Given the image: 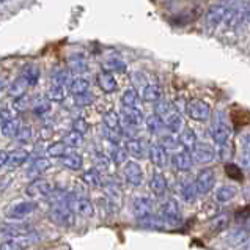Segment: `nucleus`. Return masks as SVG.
I'll list each match as a JSON object with an SVG mask.
<instances>
[{
	"label": "nucleus",
	"mask_w": 250,
	"mask_h": 250,
	"mask_svg": "<svg viewBox=\"0 0 250 250\" xmlns=\"http://www.w3.org/2000/svg\"><path fill=\"white\" fill-rule=\"evenodd\" d=\"M236 194H238V189L234 188L233 184H222L216 190V200L220 203H227L236 197Z\"/></svg>",
	"instance_id": "nucleus-27"
},
{
	"label": "nucleus",
	"mask_w": 250,
	"mask_h": 250,
	"mask_svg": "<svg viewBox=\"0 0 250 250\" xmlns=\"http://www.w3.org/2000/svg\"><path fill=\"white\" fill-rule=\"evenodd\" d=\"M227 241H228V244H231V246H242L249 241V233L246 230H236L228 234Z\"/></svg>",
	"instance_id": "nucleus-43"
},
{
	"label": "nucleus",
	"mask_w": 250,
	"mask_h": 250,
	"mask_svg": "<svg viewBox=\"0 0 250 250\" xmlns=\"http://www.w3.org/2000/svg\"><path fill=\"white\" fill-rule=\"evenodd\" d=\"M40 236L38 234H28V236H21V238H8L6 241L0 242V250H25L35 242H38Z\"/></svg>",
	"instance_id": "nucleus-9"
},
{
	"label": "nucleus",
	"mask_w": 250,
	"mask_h": 250,
	"mask_svg": "<svg viewBox=\"0 0 250 250\" xmlns=\"http://www.w3.org/2000/svg\"><path fill=\"white\" fill-rule=\"evenodd\" d=\"M33 233V228L30 224L24 222H11V224H0V234H5L8 238H21L28 236Z\"/></svg>",
	"instance_id": "nucleus-10"
},
{
	"label": "nucleus",
	"mask_w": 250,
	"mask_h": 250,
	"mask_svg": "<svg viewBox=\"0 0 250 250\" xmlns=\"http://www.w3.org/2000/svg\"><path fill=\"white\" fill-rule=\"evenodd\" d=\"M16 140L19 142V144H28V142H32V127L30 126H22L19 129L18 135H16Z\"/></svg>",
	"instance_id": "nucleus-49"
},
{
	"label": "nucleus",
	"mask_w": 250,
	"mask_h": 250,
	"mask_svg": "<svg viewBox=\"0 0 250 250\" xmlns=\"http://www.w3.org/2000/svg\"><path fill=\"white\" fill-rule=\"evenodd\" d=\"M142 99L145 103H154L158 104L162 99V88L159 83H145L142 88Z\"/></svg>",
	"instance_id": "nucleus-23"
},
{
	"label": "nucleus",
	"mask_w": 250,
	"mask_h": 250,
	"mask_svg": "<svg viewBox=\"0 0 250 250\" xmlns=\"http://www.w3.org/2000/svg\"><path fill=\"white\" fill-rule=\"evenodd\" d=\"M38 208V203L37 202H30V200H21V202H14L10 203L6 206L5 209V216L8 219L13 220H19V219H24Z\"/></svg>",
	"instance_id": "nucleus-4"
},
{
	"label": "nucleus",
	"mask_w": 250,
	"mask_h": 250,
	"mask_svg": "<svg viewBox=\"0 0 250 250\" xmlns=\"http://www.w3.org/2000/svg\"><path fill=\"white\" fill-rule=\"evenodd\" d=\"M126 158H127V151L126 148H121L120 145H112L110 146V159L112 162L118 164H126Z\"/></svg>",
	"instance_id": "nucleus-44"
},
{
	"label": "nucleus",
	"mask_w": 250,
	"mask_h": 250,
	"mask_svg": "<svg viewBox=\"0 0 250 250\" xmlns=\"http://www.w3.org/2000/svg\"><path fill=\"white\" fill-rule=\"evenodd\" d=\"M51 101L49 99H44V98H40V99H37V101L33 103V107H32V110H33V113L37 117H44L46 113H49L51 112Z\"/></svg>",
	"instance_id": "nucleus-36"
},
{
	"label": "nucleus",
	"mask_w": 250,
	"mask_h": 250,
	"mask_svg": "<svg viewBox=\"0 0 250 250\" xmlns=\"http://www.w3.org/2000/svg\"><path fill=\"white\" fill-rule=\"evenodd\" d=\"M8 156L10 153L5 151V149H0V168H2L3 166H6V161H8Z\"/></svg>",
	"instance_id": "nucleus-57"
},
{
	"label": "nucleus",
	"mask_w": 250,
	"mask_h": 250,
	"mask_svg": "<svg viewBox=\"0 0 250 250\" xmlns=\"http://www.w3.org/2000/svg\"><path fill=\"white\" fill-rule=\"evenodd\" d=\"M25 79V82L28 83V87H35L40 81V76H41V71L37 65H25L22 69V74H21Z\"/></svg>",
	"instance_id": "nucleus-29"
},
{
	"label": "nucleus",
	"mask_w": 250,
	"mask_h": 250,
	"mask_svg": "<svg viewBox=\"0 0 250 250\" xmlns=\"http://www.w3.org/2000/svg\"><path fill=\"white\" fill-rule=\"evenodd\" d=\"M103 123H104L105 129L123 134V127H121V117L115 110H107L104 113V117H103Z\"/></svg>",
	"instance_id": "nucleus-24"
},
{
	"label": "nucleus",
	"mask_w": 250,
	"mask_h": 250,
	"mask_svg": "<svg viewBox=\"0 0 250 250\" xmlns=\"http://www.w3.org/2000/svg\"><path fill=\"white\" fill-rule=\"evenodd\" d=\"M5 2H10V0H0V3H5Z\"/></svg>",
	"instance_id": "nucleus-60"
},
{
	"label": "nucleus",
	"mask_w": 250,
	"mask_h": 250,
	"mask_svg": "<svg viewBox=\"0 0 250 250\" xmlns=\"http://www.w3.org/2000/svg\"><path fill=\"white\" fill-rule=\"evenodd\" d=\"M63 142H65V145L68 148H77V146H82L83 144V135L81 132H77V131H71L68 132L65 137H63Z\"/></svg>",
	"instance_id": "nucleus-39"
},
{
	"label": "nucleus",
	"mask_w": 250,
	"mask_h": 250,
	"mask_svg": "<svg viewBox=\"0 0 250 250\" xmlns=\"http://www.w3.org/2000/svg\"><path fill=\"white\" fill-rule=\"evenodd\" d=\"M104 71H107V73H120V71H125V63L121 62L120 59H107L104 62Z\"/></svg>",
	"instance_id": "nucleus-46"
},
{
	"label": "nucleus",
	"mask_w": 250,
	"mask_h": 250,
	"mask_svg": "<svg viewBox=\"0 0 250 250\" xmlns=\"http://www.w3.org/2000/svg\"><path fill=\"white\" fill-rule=\"evenodd\" d=\"M123 173H125V180L131 186H134V188H137V186L144 183V170H142V167L135 161H127L125 164Z\"/></svg>",
	"instance_id": "nucleus-14"
},
{
	"label": "nucleus",
	"mask_w": 250,
	"mask_h": 250,
	"mask_svg": "<svg viewBox=\"0 0 250 250\" xmlns=\"http://www.w3.org/2000/svg\"><path fill=\"white\" fill-rule=\"evenodd\" d=\"M148 158L151 164L158 168H164L168 164V154L167 149L164 148L161 144H153L148 148Z\"/></svg>",
	"instance_id": "nucleus-16"
},
{
	"label": "nucleus",
	"mask_w": 250,
	"mask_h": 250,
	"mask_svg": "<svg viewBox=\"0 0 250 250\" xmlns=\"http://www.w3.org/2000/svg\"><path fill=\"white\" fill-rule=\"evenodd\" d=\"M145 121L144 113L139 109H129V107H123L121 109V123H125L126 127H137Z\"/></svg>",
	"instance_id": "nucleus-17"
},
{
	"label": "nucleus",
	"mask_w": 250,
	"mask_h": 250,
	"mask_svg": "<svg viewBox=\"0 0 250 250\" xmlns=\"http://www.w3.org/2000/svg\"><path fill=\"white\" fill-rule=\"evenodd\" d=\"M28 105H30V99H28L27 95L24 96H21L18 99H14V103H13V109L14 110H18V112H24L28 109Z\"/></svg>",
	"instance_id": "nucleus-50"
},
{
	"label": "nucleus",
	"mask_w": 250,
	"mask_h": 250,
	"mask_svg": "<svg viewBox=\"0 0 250 250\" xmlns=\"http://www.w3.org/2000/svg\"><path fill=\"white\" fill-rule=\"evenodd\" d=\"M192 156H194V161L198 164H209L216 159L217 151L212 145L205 144V142H198L195 148L192 149Z\"/></svg>",
	"instance_id": "nucleus-11"
},
{
	"label": "nucleus",
	"mask_w": 250,
	"mask_h": 250,
	"mask_svg": "<svg viewBox=\"0 0 250 250\" xmlns=\"http://www.w3.org/2000/svg\"><path fill=\"white\" fill-rule=\"evenodd\" d=\"M246 22H247V24H250V8H249V11H247V16H246Z\"/></svg>",
	"instance_id": "nucleus-59"
},
{
	"label": "nucleus",
	"mask_w": 250,
	"mask_h": 250,
	"mask_svg": "<svg viewBox=\"0 0 250 250\" xmlns=\"http://www.w3.org/2000/svg\"><path fill=\"white\" fill-rule=\"evenodd\" d=\"M188 115L195 121H206L211 118V105L202 99H192L186 105Z\"/></svg>",
	"instance_id": "nucleus-7"
},
{
	"label": "nucleus",
	"mask_w": 250,
	"mask_h": 250,
	"mask_svg": "<svg viewBox=\"0 0 250 250\" xmlns=\"http://www.w3.org/2000/svg\"><path fill=\"white\" fill-rule=\"evenodd\" d=\"M68 88L74 96H79V95H83V93L90 91V82L87 79H83V77H76V79L71 81Z\"/></svg>",
	"instance_id": "nucleus-31"
},
{
	"label": "nucleus",
	"mask_w": 250,
	"mask_h": 250,
	"mask_svg": "<svg viewBox=\"0 0 250 250\" xmlns=\"http://www.w3.org/2000/svg\"><path fill=\"white\" fill-rule=\"evenodd\" d=\"M125 148H126L127 154H131L132 158L142 159V158H145V156L148 154V148L149 146H146V144L142 139L134 137V139H127Z\"/></svg>",
	"instance_id": "nucleus-20"
},
{
	"label": "nucleus",
	"mask_w": 250,
	"mask_h": 250,
	"mask_svg": "<svg viewBox=\"0 0 250 250\" xmlns=\"http://www.w3.org/2000/svg\"><path fill=\"white\" fill-rule=\"evenodd\" d=\"M139 93L134 88H127L123 95H121V105L123 107H129V109H137L139 107Z\"/></svg>",
	"instance_id": "nucleus-33"
},
{
	"label": "nucleus",
	"mask_w": 250,
	"mask_h": 250,
	"mask_svg": "<svg viewBox=\"0 0 250 250\" xmlns=\"http://www.w3.org/2000/svg\"><path fill=\"white\" fill-rule=\"evenodd\" d=\"M99 88L104 93H115L118 90V82L115 79V76L112 73H107V71H101L96 77Z\"/></svg>",
	"instance_id": "nucleus-22"
},
{
	"label": "nucleus",
	"mask_w": 250,
	"mask_h": 250,
	"mask_svg": "<svg viewBox=\"0 0 250 250\" xmlns=\"http://www.w3.org/2000/svg\"><path fill=\"white\" fill-rule=\"evenodd\" d=\"M140 225L149 228V230H164V228H166V222H164L159 216H154V214L145 220H140Z\"/></svg>",
	"instance_id": "nucleus-45"
},
{
	"label": "nucleus",
	"mask_w": 250,
	"mask_h": 250,
	"mask_svg": "<svg viewBox=\"0 0 250 250\" xmlns=\"http://www.w3.org/2000/svg\"><path fill=\"white\" fill-rule=\"evenodd\" d=\"M66 203L69 206V209L73 211L76 216L82 217H93L95 216V206L85 197H76V195H68Z\"/></svg>",
	"instance_id": "nucleus-6"
},
{
	"label": "nucleus",
	"mask_w": 250,
	"mask_h": 250,
	"mask_svg": "<svg viewBox=\"0 0 250 250\" xmlns=\"http://www.w3.org/2000/svg\"><path fill=\"white\" fill-rule=\"evenodd\" d=\"M195 188L198 195H206L214 189V184H216V171L212 168H203L198 171V175L195 178Z\"/></svg>",
	"instance_id": "nucleus-8"
},
{
	"label": "nucleus",
	"mask_w": 250,
	"mask_h": 250,
	"mask_svg": "<svg viewBox=\"0 0 250 250\" xmlns=\"http://www.w3.org/2000/svg\"><path fill=\"white\" fill-rule=\"evenodd\" d=\"M250 6L247 3H242V5H236V6H231L230 13L225 19V27L227 28H234L241 25L242 22H246V16H247V11H249Z\"/></svg>",
	"instance_id": "nucleus-13"
},
{
	"label": "nucleus",
	"mask_w": 250,
	"mask_h": 250,
	"mask_svg": "<svg viewBox=\"0 0 250 250\" xmlns=\"http://www.w3.org/2000/svg\"><path fill=\"white\" fill-rule=\"evenodd\" d=\"M51 81H52V85H55V87H66V85L71 83L69 71H66V69L55 71V73L52 74V77H51Z\"/></svg>",
	"instance_id": "nucleus-40"
},
{
	"label": "nucleus",
	"mask_w": 250,
	"mask_h": 250,
	"mask_svg": "<svg viewBox=\"0 0 250 250\" xmlns=\"http://www.w3.org/2000/svg\"><path fill=\"white\" fill-rule=\"evenodd\" d=\"M194 156H192V153H189V149H181V151L175 153L173 158H171L173 167L180 171H189L194 167Z\"/></svg>",
	"instance_id": "nucleus-18"
},
{
	"label": "nucleus",
	"mask_w": 250,
	"mask_h": 250,
	"mask_svg": "<svg viewBox=\"0 0 250 250\" xmlns=\"http://www.w3.org/2000/svg\"><path fill=\"white\" fill-rule=\"evenodd\" d=\"M62 164L69 170H81L83 166V161H82V156L77 154V153H68L66 156L62 158Z\"/></svg>",
	"instance_id": "nucleus-34"
},
{
	"label": "nucleus",
	"mask_w": 250,
	"mask_h": 250,
	"mask_svg": "<svg viewBox=\"0 0 250 250\" xmlns=\"http://www.w3.org/2000/svg\"><path fill=\"white\" fill-rule=\"evenodd\" d=\"M74 103L76 105H90L93 103V95L88 91V93H83V95H79V96H74Z\"/></svg>",
	"instance_id": "nucleus-52"
},
{
	"label": "nucleus",
	"mask_w": 250,
	"mask_h": 250,
	"mask_svg": "<svg viewBox=\"0 0 250 250\" xmlns=\"http://www.w3.org/2000/svg\"><path fill=\"white\" fill-rule=\"evenodd\" d=\"M225 170H227V175L230 178H233V180L242 181V171L238 166H234V164H227Z\"/></svg>",
	"instance_id": "nucleus-51"
},
{
	"label": "nucleus",
	"mask_w": 250,
	"mask_h": 250,
	"mask_svg": "<svg viewBox=\"0 0 250 250\" xmlns=\"http://www.w3.org/2000/svg\"><path fill=\"white\" fill-rule=\"evenodd\" d=\"M231 6H228L225 3H216L208 8L205 14V22L209 28H217L220 24L225 22V19L228 16V13H230Z\"/></svg>",
	"instance_id": "nucleus-5"
},
{
	"label": "nucleus",
	"mask_w": 250,
	"mask_h": 250,
	"mask_svg": "<svg viewBox=\"0 0 250 250\" xmlns=\"http://www.w3.org/2000/svg\"><path fill=\"white\" fill-rule=\"evenodd\" d=\"M209 131H211V137L214 139V142H216L219 146L230 144L231 126L222 112H217L216 115L212 117V123H211Z\"/></svg>",
	"instance_id": "nucleus-1"
},
{
	"label": "nucleus",
	"mask_w": 250,
	"mask_h": 250,
	"mask_svg": "<svg viewBox=\"0 0 250 250\" xmlns=\"http://www.w3.org/2000/svg\"><path fill=\"white\" fill-rule=\"evenodd\" d=\"M145 125H146V129L151 134H158L164 127V123L158 113H151V115L145 120Z\"/></svg>",
	"instance_id": "nucleus-41"
},
{
	"label": "nucleus",
	"mask_w": 250,
	"mask_h": 250,
	"mask_svg": "<svg viewBox=\"0 0 250 250\" xmlns=\"http://www.w3.org/2000/svg\"><path fill=\"white\" fill-rule=\"evenodd\" d=\"M132 211L135 219L139 220H145L148 217L153 216V200L148 197H137L132 203Z\"/></svg>",
	"instance_id": "nucleus-12"
},
{
	"label": "nucleus",
	"mask_w": 250,
	"mask_h": 250,
	"mask_svg": "<svg viewBox=\"0 0 250 250\" xmlns=\"http://www.w3.org/2000/svg\"><path fill=\"white\" fill-rule=\"evenodd\" d=\"M47 154L51 156V158H63V156L68 154V146L65 145V142H54L52 145H49L47 148Z\"/></svg>",
	"instance_id": "nucleus-38"
},
{
	"label": "nucleus",
	"mask_w": 250,
	"mask_h": 250,
	"mask_svg": "<svg viewBox=\"0 0 250 250\" xmlns=\"http://www.w3.org/2000/svg\"><path fill=\"white\" fill-rule=\"evenodd\" d=\"M65 96H66L65 87H55V85H52L51 90L47 93V99L51 103H62L63 99H65Z\"/></svg>",
	"instance_id": "nucleus-47"
},
{
	"label": "nucleus",
	"mask_w": 250,
	"mask_h": 250,
	"mask_svg": "<svg viewBox=\"0 0 250 250\" xmlns=\"http://www.w3.org/2000/svg\"><path fill=\"white\" fill-rule=\"evenodd\" d=\"M161 120L164 123V127L168 129V132H173V134H176L183 126V118L180 115V112H178L175 107H171L167 113H164V115L161 117Z\"/></svg>",
	"instance_id": "nucleus-19"
},
{
	"label": "nucleus",
	"mask_w": 250,
	"mask_h": 250,
	"mask_svg": "<svg viewBox=\"0 0 250 250\" xmlns=\"http://www.w3.org/2000/svg\"><path fill=\"white\" fill-rule=\"evenodd\" d=\"M27 159H28V151H27V149H14V151L10 153L8 161H6V166L5 167H8L10 170L18 168V167L22 166V164Z\"/></svg>",
	"instance_id": "nucleus-26"
},
{
	"label": "nucleus",
	"mask_w": 250,
	"mask_h": 250,
	"mask_svg": "<svg viewBox=\"0 0 250 250\" xmlns=\"http://www.w3.org/2000/svg\"><path fill=\"white\" fill-rule=\"evenodd\" d=\"M2 180H3V178H0V183H2Z\"/></svg>",
	"instance_id": "nucleus-61"
},
{
	"label": "nucleus",
	"mask_w": 250,
	"mask_h": 250,
	"mask_svg": "<svg viewBox=\"0 0 250 250\" xmlns=\"http://www.w3.org/2000/svg\"><path fill=\"white\" fill-rule=\"evenodd\" d=\"M241 153L244 154H250V132H244L241 135Z\"/></svg>",
	"instance_id": "nucleus-53"
},
{
	"label": "nucleus",
	"mask_w": 250,
	"mask_h": 250,
	"mask_svg": "<svg viewBox=\"0 0 250 250\" xmlns=\"http://www.w3.org/2000/svg\"><path fill=\"white\" fill-rule=\"evenodd\" d=\"M167 188H168V183H167L166 175H162L161 171H153L151 180H149V189H151L153 194L156 197H162L166 194Z\"/></svg>",
	"instance_id": "nucleus-21"
},
{
	"label": "nucleus",
	"mask_w": 250,
	"mask_h": 250,
	"mask_svg": "<svg viewBox=\"0 0 250 250\" xmlns=\"http://www.w3.org/2000/svg\"><path fill=\"white\" fill-rule=\"evenodd\" d=\"M73 129L77 131V132H81L82 135L88 131V123L85 121L83 118H77L74 123H73Z\"/></svg>",
	"instance_id": "nucleus-54"
},
{
	"label": "nucleus",
	"mask_w": 250,
	"mask_h": 250,
	"mask_svg": "<svg viewBox=\"0 0 250 250\" xmlns=\"http://www.w3.org/2000/svg\"><path fill=\"white\" fill-rule=\"evenodd\" d=\"M52 190H54L52 184L47 180H41V178H37V180H33L27 186V195L32 198L47 197L52 194Z\"/></svg>",
	"instance_id": "nucleus-15"
},
{
	"label": "nucleus",
	"mask_w": 250,
	"mask_h": 250,
	"mask_svg": "<svg viewBox=\"0 0 250 250\" xmlns=\"http://www.w3.org/2000/svg\"><path fill=\"white\" fill-rule=\"evenodd\" d=\"M159 144L167 149H176L178 146L181 145V142H180V137H178L176 134L173 132H167V134H164L162 137H161V142Z\"/></svg>",
	"instance_id": "nucleus-37"
},
{
	"label": "nucleus",
	"mask_w": 250,
	"mask_h": 250,
	"mask_svg": "<svg viewBox=\"0 0 250 250\" xmlns=\"http://www.w3.org/2000/svg\"><path fill=\"white\" fill-rule=\"evenodd\" d=\"M49 216L54 220L55 224L63 225V227H73L76 220V214L69 209V206L66 203V198L63 200H55L51 206V212Z\"/></svg>",
	"instance_id": "nucleus-2"
},
{
	"label": "nucleus",
	"mask_w": 250,
	"mask_h": 250,
	"mask_svg": "<svg viewBox=\"0 0 250 250\" xmlns=\"http://www.w3.org/2000/svg\"><path fill=\"white\" fill-rule=\"evenodd\" d=\"M180 142H181V146H184V149H194L195 145L198 144L195 131L190 129V127H186V129H183L181 134H180Z\"/></svg>",
	"instance_id": "nucleus-32"
},
{
	"label": "nucleus",
	"mask_w": 250,
	"mask_h": 250,
	"mask_svg": "<svg viewBox=\"0 0 250 250\" xmlns=\"http://www.w3.org/2000/svg\"><path fill=\"white\" fill-rule=\"evenodd\" d=\"M22 127V125H21V120L19 118H11L8 123H5L2 127H0V131H2V134L5 135V137H16L19 129Z\"/></svg>",
	"instance_id": "nucleus-35"
},
{
	"label": "nucleus",
	"mask_w": 250,
	"mask_h": 250,
	"mask_svg": "<svg viewBox=\"0 0 250 250\" xmlns=\"http://www.w3.org/2000/svg\"><path fill=\"white\" fill-rule=\"evenodd\" d=\"M159 217L168 225H180L183 222V212L175 198H168L161 205Z\"/></svg>",
	"instance_id": "nucleus-3"
},
{
	"label": "nucleus",
	"mask_w": 250,
	"mask_h": 250,
	"mask_svg": "<svg viewBox=\"0 0 250 250\" xmlns=\"http://www.w3.org/2000/svg\"><path fill=\"white\" fill-rule=\"evenodd\" d=\"M180 194H181V198L184 200V202L194 203L197 195H198L197 188H195V183H192V181H184V183H181V186H180Z\"/></svg>",
	"instance_id": "nucleus-30"
},
{
	"label": "nucleus",
	"mask_w": 250,
	"mask_h": 250,
	"mask_svg": "<svg viewBox=\"0 0 250 250\" xmlns=\"http://www.w3.org/2000/svg\"><path fill=\"white\" fill-rule=\"evenodd\" d=\"M214 224H216V230L219 231V230H224V228H227V225H228V219L225 217V216H219L217 217V220H214Z\"/></svg>",
	"instance_id": "nucleus-56"
},
{
	"label": "nucleus",
	"mask_w": 250,
	"mask_h": 250,
	"mask_svg": "<svg viewBox=\"0 0 250 250\" xmlns=\"http://www.w3.org/2000/svg\"><path fill=\"white\" fill-rule=\"evenodd\" d=\"M51 168V161L47 158H38L37 161H33V164L27 170V176L32 178V180H37L40 175H42L44 171Z\"/></svg>",
	"instance_id": "nucleus-25"
},
{
	"label": "nucleus",
	"mask_w": 250,
	"mask_h": 250,
	"mask_svg": "<svg viewBox=\"0 0 250 250\" xmlns=\"http://www.w3.org/2000/svg\"><path fill=\"white\" fill-rule=\"evenodd\" d=\"M69 69L73 71V73H83V71L87 69V62L83 60V57L76 55L69 60Z\"/></svg>",
	"instance_id": "nucleus-48"
},
{
	"label": "nucleus",
	"mask_w": 250,
	"mask_h": 250,
	"mask_svg": "<svg viewBox=\"0 0 250 250\" xmlns=\"http://www.w3.org/2000/svg\"><path fill=\"white\" fill-rule=\"evenodd\" d=\"M83 181L88 186H93V188H98V186H103V176L99 173V170L91 168L88 171L83 173Z\"/></svg>",
	"instance_id": "nucleus-42"
},
{
	"label": "nucleus",
	"mask_w": 250,
	"mask_h": 250,
	"mask_svg": "<svg viewBox=\"0 0 250 250\" xmlns=\"http://www.w3.org/2000/svg\"><path fill=\"white\" fill-rule=\"evenodd\" d=\"M28 88V83L25 82V79L22 76H19L18 79H14L11 82V85L8 87V95L14 99H18L21 96H24L25 95V91Z\"/></svg>",
	"instance_id": "nucleus-28"
},
{
	"label": "nucleus",
	"mask_w": 250,
	"mask_h": 250,
	"mask_svg": "<svg viewBox=\"0 0 250 250\" xmlns=\"http://www.w3.org/2000/svg\"><path fill=\"white\" fill-rule=\"evenodd\" d=\"M6 87H8V83H6V79H5V77H0V93H2L3 90H6Z\"/></svg>",
	"instance_id": "nucleus-58"
},
{
	"label": "nucleus",
	"mask_w": 250,
	"mask_h": 250,
	"mask_svg": "<svg viewBox=\"0 0 250 250\" xmlns=\"http://www.w3.org/2000/svg\"><path fill=\"white\" fill-rule=\"evenodd\" d=\"M13 118V113L10 109H2L0 110V127H2L5 123H8V121Z\"/></svg>",
	"instance_id": "nucleus-55"
}]
</instances>
